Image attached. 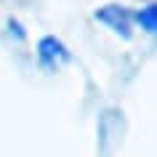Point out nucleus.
<instances>
[{
    "instance_id": "nucleus-1",
    "label": "nucleus",
    "mask_w": 157,
    "mask_h": 157,
    "mask_svg": "<svg viewBox=\"0 0 157 157\" xmlns=\"http://www.w3.org/2000/svg\"><path fill=\"white\" fill-rule=\"evenodd\" d=\"M99 19H101V21H107L112 29H117V32H123V35H128V16H125V13L117 8V6H109V8H104V11L99 13Z\"/></svg>"
},
{
    "instance_id": "nucleus-2",
    "label": "nucleus",
    "mask_w": 157,
    "mask_h": 157,
    "mask_svg": "<svg viewBox=\"0 0 157 157\" xmlns=\"http://www.w3.org/2000/svg\"><path fill=\"white\" fill-rule=\"evenodd\" d=\"M56 56L67 59L69 53L64 51V45H61L56 37H45V40H40V61H43V64H45L48 59H56Z\"/></svg>"
},
{
    "instance_id": "nucleus-3",
    "label": "nucleus",
    "mask_w": 157,
    "mask_h": 157,
    "mask_svg": "<svg viewBox=\"0 0 157 157\" xmlns=\"http://www.w3.org/2000/svg\"><path fill=\"white\" fill-rule=\"evenodd\" d=\"M155 16H157V8L155 6H147V8H141L136 13V21H139L147 32H155Z\"/></svg>"
}]
</instances>
